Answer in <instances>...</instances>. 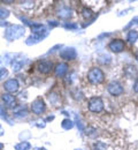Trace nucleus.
Listing matches in <instances>:
<instances>
[{
	"label": "nucleus",
	"instance_id": "f8f14e48",
	"mask_svg": "<svg viewBox=\"0 0 138 150\" xmlns=\"http://www.w3.org/2000/svg\"><path fill=\"white\" fill-rule=\"evenodd\" d=\"M47 34L48 33H46V34H41V35H36V34H32L30 37L27 39V44L28 45H31V44H36V43H39L40 40H43L44 38L47 36Z\"/></svg>",
	"mask_w": 138,
	"mask_h": 150
},
{
	"label": "nucleus",
	"instance_id": "4468645a",
	"mask_svg": "<svg viewBox=\"0 0 138 150\" xmlns=\"http://www.w3.org/2000/svg\"><path fill=\"white\" fill-rule=\"evenodd\" d=\"M31 31H32V34H36V35H41V34L47 33L43 24H32L31 25Z\"/></svg>",
	"mask_w": 138,
	"mask_h": 150
},
{
	"label": "nucleus",
	"instance_id": "b1692460",
	"mask_svg": "<svg viewBox=\"0 0 138 150\" xmlns=\"http://www.w3.org/2000/svg\"><path fill=\"white\" fill-rule=\"evenodd\" d=\"M64 28H67V29H76L77 28V24L76 23H66L64 24Z\"/></svg>",
	"mask_w": 138,
	"mask_h": 150
},
{
	"label": "nucleus",
	"instance_id": "423d86ee",
	"mask_svg": "<svg viewBox=\"0 0 138 150\" xmlns=\"http://www.w3.org/2000/svg\"><path fill=\"white\" fill-rule=\"evenodd\" d=\"M107 90H108L109 94L113 95V96H120V95L123 94V87L118 82H115V81L111 82L107 86Z\"/></svg>",
	"mask_w": 138,
	"mask_h": 150
},
{
	"label": "nucleus",
	"instance_id": "5701e85b",
	"mask_svg": "<svg viewBox=\"0 0 138 150\" xmlns=\"http://www.w3.org/2000/svg\"><path fill=\"white\" fill-rule=\"evenodd\" d=\"M7 74H8V71L6 68H0V80L4 79L5 76H7Z\"/></svg>",
	"mask_w": 138,
	"mask_h": 150
},
{
	"label": "nucleus",
	"instance_id": "1a4fd4ad",
	"mask_svg": "<svg viewBox=\"0 0 138 150\" xmlns=\"http://www.w3.org/2000/svg\"><path fill=\"white\" fill-rule=\"evenodd\" d=\"M76 51L73 47H66L60 52V57L64 60H74L76 58Z\"/></svg>",
	"mask_w": 138,
	"mask_h": 150
},
{
	"label": "nucleus",
	"instance_id": "9d476101",
	"mask_svg": "<svg viewBox=\"0 0 138 150\" xmlns=\"http://www.w3.org/2000/svg\"><path fill=\"white\" fill-rule=\"evenodd\" d=\"M68 65L66 64V62H60L58 64L57 66H55V68H54V73L55 75L58 76V77H62V76H64V75L67 74V72H68Z\"/></svg>",
	"mask_w": 138,
	"mask_h": 150
},
{
	"label": "nucleus",
	"instance_id": "bb28decb",
	"mask_svg": "<svg viewBox=\"0 0 138 150\" xmlns=\"http://www.w3.org/2000/svg\"><path fill=\"white\" fill-rule=\"evenodd\" d=\"M34 150H46V149H44V148H35Z\"/></svg>",
	"mask_w": 138,
	"mask_h": 150
},
{
	"label": "nucleus",
	"instance_id": "f257e3e1",
	"mask_svg": "<svg viewBox=\"0 0 138 150\" xmlns=\"http://www.w3.org/2000/svg\"><path fill=\"white\" fill-rule=\"evenodd\" d=\"M24 27L19 24H13L5 30V37L7 40H16L24 35Z\"/></svg>",
	"mask_w": 138,
	"mask_h": 150
},
{
	"label": "nucleus",
	"instance_id": "6ab92c4d",
	"mask_svg": "<svg viewBox=\"0 0 138 150\" xmlns=\"http://www.w3.org/2000/svg\"><path fill=\"white\" fill-rule=\"evenodd\" d=\"M61 126H62V128L63 129H71L73 127H74V122L70 120V119H64L63 121H62V124H61Z\"/></svg>",
	"mask_w": 138,
	"mask_h": 150
},
{
	"label": "nucleus",
	"instance_id": "0eeeda50",
	"mask_svg": "<svg viewBox=\"0 0 138 150\" xmlns=\"http://www.w3.org/2000/svg\"><path fill=\"white\" fill-rule=\"evenodd\" d=\"M124 47H125V45H124L123 40H121V39H114V40H112V42L108 44V49H109L111 51L115 52V53L122 52V51L124 50Z\"/></svg>",
	"mask_w": 138,
	"mask_h": 150
},
{
	"label": "nucleus",
	"instance_id": "c85d7f7f",
	"mask_svg": "<svg viewBox=\"0 0 138 150\" xmlns=\"http://www.w3.org/2000/svg\"><path fill=\"white\" fill-rule=\"evenodd\" d=\"M136 59H137V60H138V53H137V54H136Z\"/></svg>",
	"mask_w": 138,
	"mask_h": 150
},
{
	"label": "nucleus",
	"instance_id": "ddd939ff",
	"mask_svg": "<svg viewBox=\"0 0 138 150\" xmlns=\"http://www.w3.org/2000/svg\"><path fill=\"white\" fill-rule=\"evenodd\" d=\"M25 64V60L23 59H15L13 62H12V68H13V72H19L23 68Z\"/></svg>",
	"mask_w": 138,
	"mask_h": 150
},
{
	"label": "nucleus",
	"instance_id": "412c9836",
	"mask_svg": "<svg viewBox=\"0 0 138 150\" xmlns=\"http://www.w3.org/2000/svg\"><path fill=\"white\" fill-rule=\"evenodd\" d=\"M93 148H95V150H104V149H106V144L102 143V142H98V143L95 144Z\"/></svg>",
	"mask_w": 138,
	"mask_h": 150
},
{
	"label": "nucleus",
	"instance_id": "cd10ccee",
	"mask_svg": "<svg viewBox=\"0 0 138 150\" xmlns=\"http://www.w3.org/2000/svg\"><path fill=\"white\" fill-rule=\"evenodd\" d=\"M4 149V144L2 143H0V150H2Z\"/></svg>",
	"mask_w": 138,
	"mask_h": 150
},
{
	"label": "nucleus",
	"instance_id": "a211bd4d",
	"mask_svg": "<svg viewBox=\"0 0 138 150\" xmlns=\"http://www.w3.org/2000/svg\"><path fill=\"white\" fill-rule=\"evenodd\" d=\"M127 38H128V40H129L130 43H135L138 39V31L137 30H130Z\"/></svg>",
	"mask_w": 138,
	"mask_h": 150
},
{
	"label": "nucleus",
	"instance_id": "20e7f679",
	"mask_svg": "<svg viewBox=\"0 0 138 150\" xmlns=\"http://www.w3.org/2000/svg\"><path fill=\"white\" fill-rule=\"evenodd\" d=\"M4 88L8 94H15V93H18L20 84L16 79H9L4 83Z\"/></svg>",
	"mask_w": 138,
	"mask_h": 150
},
{
	"label": "nucleus",
	"instance_id": "2eb2a0df",
	"mask_svg": "<svg viewBox=\"0 0 138 150\" xmlns=\"http://www.w3.org/2000/svg\"><path fill=\"white\" fill-rule=\"evenodd\" d=\"M58 15H59V18H61V19H68L71 15V11L68 7H62L59 11Z\"/></svg>",
	"mask_w": 138,
	"mask_h": 150
},
{
	"label": "nucleus",
	"instance_id": "a878e982",
	"mask_svg": "<svg viewBox=\"0 0 138 150\" xmlns=\"http://www.w3.org/2000/svg\"><path fill=\"white\" fill-rule=\"evenodd\" d=\"M1 135H4V129H2V127H1V125H0V136Z\"/></svg>",
	"mask_w": 138,
	"mask_h": 150
},
{
	"label": "nucleus",
	"instance_id": "393cba45",
	"mask_svg": "<svg viewBox=\"0 0 138 150\" xmlns=\"http://www.w3.org/2000/svg\"><path fill=\"white\" fill-rule=\"evenodd\" d=\"M134 90L138 93V79L136 80V82H135V84H134Z\"/></svg>",
	"mask_w": 138,
	"mask_h": 150
},
{
	"label": "nucleus",
	"instance_id": "f3484780",
	"mask_svg": "<svg viewBox=\"0 0 138 150\" xmlns=\"http://www.w3.org/2000/svg\"><path fill=\"white\" fill-rule=\"evenodd\" d=\"M31 148L30 143L27 142V141H23V142H20L15 146V150H29Z\"/></svg>",
	"mask_w": 138,
	"mask_h": 150
},
{
	"label": "nucleus",
	"instance_id": "dca6fc26",
	"mask_svg": "<svg viewBox=\"0 0 138 150\" xmlns=\"http://www.w3.org/2000/svg\"><path fill=\"white\" fill-rule=\"evenodd\" d=\"M14 115L18 118H22V117H27L28 115V111L25 110V108H16L14 111Z\"/></svg>",
	"mask_w": 138,
	"mask_h": 150
},
{
	"label": "nucleus",
	"instance_id": "4be33fe9",
	"mask_svg": "<svg viewBox=\"0 0 138 150\" xmlns=\"http://www.w3.org/2000/svg\"><path fill=\"white\" fill-rule=\"evenodd\" d=\"M8 14H9L8 11H6V9H4V8L0 7V19H5V18H7Z\"/></svg>",
	"mask_w": 138,
	"mask_h": 150
},
{
	"label": "nucleus",
	"instance_id": "f03ea898",
	"mask_svg": "<svg viewBox=\"0 0 138 150\" xmlns=\"http://www.w3.org/2000/svg\"><path fill=\"white\" fill-rule=\"evenodd\" d=\"M88 80L93 84H99L105 80V74L100 68L93 67L88 73Z\"/></svg>",
	"mask_w": 138,
	"mask_h": 150
},
{
	"label": "nucleus",
	"instance_id": "9b49d317",
	"mask_svg": "<svg viewBox=\"0 0 138 150\" xmlns=\"http://www.w3.org/2000/svg\"><path fill=\"white\" fill-rule=\"evenodd\" d=\"M1 98H2V100L5 102V104L7 106H11V108L16 106V98L12 94H2Z\"/></svg>",
	"mask_w": 138,
	"mask_h": 150
},
{
	"label": "nucleus",
	"instance_id": "aec40b11",
	"mask_svg": "<svg viewBox=\"0 0 138 150\" xmlns=\"http://www.w3.org/2000/svg\"><path fill=\"white\" fill-rule=\"evenodd\" d=\"M82 15H83V18H85V19H90L92 15H93V12L90 9V8H83L82 9Z\"/></svg>",
	"mask_w": 138,
	"mask_h": 150
},
{
	"label": "nucleus",
	"instance_id": "39448f33",
	"mask_svg": "<svg viewBox=\"0 0 138 150\" xmlns=\"http://www.w3.org/2000/svg\"><path fill=\"white\" fill-rule=\"evenodd\" d=\"M45 110H46V105L41 98H37L31 103V111L35 114H41L45 112Z\"/></svg>",
	"mask_w": 138,
	"mask_h": 150
},
{
	"label": "nucleus",
	"instance_id": "7ed1b4c3",
	"mask_svg": "<svg viewBox=\"0 0 138 150\" xmlns=\"http://www.w3.org/2000/svg\"><path fill=\"white\" fill-rule=\"evenodd\" d=\"M89 110L91 112L99 113L104 110V102L100 97H93L89 100V105H88Z\"/></svg>",
	"mask_w": 138,
	"mask_h": 150
},
{
	"label": "nucleus",
	"instance_id": "6e6552de",
	"mask_svg": "<svg viewBox=\"0 0 138 150\" xmlns=\"http://www.w3.org/2000/svg\"><path fill=\"white\" fill-rule=\"evenodd\" d=\"M52 66H53L52 61H50V60H43V61L38 62L37 68H38V71H39L41 74H48L52 71Z\"/></svg>",
	"mask_w": 138,
	"mask_h": 150
}]
</instances>
